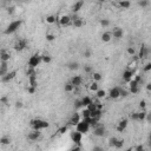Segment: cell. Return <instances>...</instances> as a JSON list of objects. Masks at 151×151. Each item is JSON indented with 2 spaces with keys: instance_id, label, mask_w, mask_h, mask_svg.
<instances>
[{
  "instance_id": "6da1fadb",
  "label": "cell",
  "mask_w": 151,
  "mask_h": 151,
  "mask_svg": "<svg viewBox=\"0 0 151 151\" xmlns=\"http://www.w3.org/2000/svg\"><path fill=\"white\" fill-rule=\"evenodd\" d=\"M49 122L47 121H44V119H40V118H34L31 121V128H32L33 130H45L49 128Z\"/></svg>"
},
{
  "instance_id": "7a4b0ae2",
  "label": "cell",
  "mask_w": 151,
  "mask_h": 151,
  "mask_svg": "<svg viewBox=\"0 0 151 151\" xmlns=\"http://www.w3.org/2000/svg\"><path fill=\"white\" fill-rule=\"evenodd\" d=\"M21 25H22V21H21L20 19H19V20H13V21H11V22L9 24V26L5 28L4 33H5L6 36L13 34V33H15V32H17V31L20 28Z\"/></svg>"
},
{
  "instance_id": "3957f363",
  "label": "cell",
  "mask_w": 151,
  "mask_h": 151,
  "mask_svg": "<svg viewBox=\"0 0 151 151\" xmlns=\"http://www.w3.org/2000/svg\"><path fill=\"white\" fill-rule=\"evenodd\" d=\"M76 130L77 131H79L80 133H87L89 132V130H90V128H91V125H90V123H89V121H87V119H83V121H79L76 125Z\"/></svg>"
},
{
  "instance_id": "277c9868",
  "label": "cell",
  "mask_w": 151,
  "mask_h": 151,
  "mask_svg": "<svg viewBox=\"0 0 151 151\" xmlns=\"http://www.w3.org/2000/svg\"><path fill=\"white\" fill-rule=\"evenodd\" d=\"M40 63H43V61H42V55L37 53V54H33L32 57L28 59L27 65H28V67L36 69V67H38L39 65H40Z\"/></svg>"
},
{
  "instance_id": "5b68a950",
  "label": "cell",
  "mask_w": 151,
  "mask_h": 151,
  "mask_svg": "<svg viewBox=\"0 0 151 151\" xmlns=\"http://www.w3.org/2000/svg\"><path fill=\"white\" fill-rule=\"evenodd\" d=\"M106 133V129L104 125H99L98 123L93 126V135L97 137H104Z\"/></svg>"
},
{
  "instance_id": "8992f818",
  "label": "cell",
  "mask_w": 151,
  "mask_h": 151,
  "mask_svg": "<svg viewBox=\"0 0 151 151\" xmlns=\"http://www.w3.org/2000/svg\"><path fill=\"white\" fill-rule=\"evenodd\" d=\"M27 47V40L26 39H19V40L15 43V45H14V50L15 51H24Z\"/></svg>"
},
{
  "instance_id": "52a82bcc",
  "label": "cell",
  "mask_w": 151,
  "mask_h": 151,
  "mask_svg": "<svg viewBox=\"0 0 151 151\" xmlns=\"http://www.w3.org/2000/svg\"><path fill=\"white\" fill-rule=\"evenodd\" d=\"M129 84H130V92H131L132 94H136V93L139 92V83H138V82H136V80H135V79L132 78L131 80L129 82Z\"/></svg>"
},
{
  "instance_id": "ba28073f",
  "label": "cell",
  "mask_w": 151,
  "mask_h": 151,
  "mask_svg": "<svg viewBox=\"0 0 151 151\" xmlns=\"http://www.w3.org/2000/svg\"><path fill=\"white\" fill-rule=\"evenodd\" d=\"M71 139H72V142H75L76 144H79V143L82 142L83 139V133H80L79 131H72L71 132Z\"/></svg>"
},
{
  "instance_id": "9c48e42d",
  "label": "cell",
  "mask_w": 151,
  "mask_h": 151,
  "mask_svg": "<svg viewBox=\"0 0 151 151\" xmlns=\"http://www.w3.org/2000/svg\"><path fill=\"white\" fill-rule=\"evenodd\" d=\"M15 76H17V71H11V72H7L4 77H1V80L4 83H9V82L13 80L15 78Z\"/></svg>"
},
{
  "instance_id": "30bf717a",
  "label": "cell",
  "mask_w": 151,
  "mask_h": 151,
  "mask_svg": "<svg viewBox=\"0 0 151 151\" xmlns=\"http://www.w3.org/2000/svg\"><path fill=\"white\" fill-rule=\"evenodd\" d=\"M111 36H112L113 38H116V39H121V38H123V36H124V31H123V28H121V27H115L113 31L111 32Z\"/></svg>"
},
{
  "instance_id": "8fae6325",
  "label": "cell",
  "mask_w": 151,
  "mask_h": 151,
  "mask_svg": "<svg viewBox=\"0 0 151 151\" xmlns=\"http://www.w3.org/2000/svg\"><path fill=\"white\" fill-rule=\"evenodd\" d=\"M70 83L72 84V85L75 86V89H76V87H78V86H80V85H82V83H83V78H82V76H73L72 78H71Z\"/></svg>"
},
{
  "instance_id": "7c38bea8",
  "label": "cell",
  "mask_w": 151,
  "mask_h": 151,
  "mask_svg": "<svg viewBox=\"0 0 151 151\" xmlns=\"http://www.w3.org/2000/svg\"><path fill=\"white\" fill-rule=\"evenodd\" d=\"M109 97L111 99H117L121 97V93H119V87H112L110 91H109Z\"/></svg>"
},
{
  "instance_id": "4fadbf2b",
  "label": "cell",
  "mask_w": 151,
  "mask_h": 151,
  "mask_svg": "<svg viewBox=\"0 0 151 151\" xmlns=\"http://www.w3.org/2000/svg\"><path fill=\"white\" fill-rule=\"evenodd\" d=\"M40 136H42V132L39 131V130H33L32 132H30L28 133V136H27V138L30 139V140H38L39 138H40Z\"/></svg>"
},
{
  "instance_id": "5bb4252c",
  "label": "cell",
  "mask_w": 151,
  "mask_h": 151,
  "mask_svg": "<svg viewBox=\"0 0 151 151\" xmlns=\"http://www.w3.org/2000/svg\"><path fill=\"white\" fill-rule=\"evenodd\" d=\"M9 72V61H1L0 64V77H4Z\"/></svg>"
},
{
  "instance_id": "9a60e30c",
  "label": "cell",
  "mask_w": 151,
  "mask_h": 151,
  "mask_svg": "<svg viewBox=\"0 0 151 151\" xmlns=\"http://www.w3.org/2000/svg\"><path fill=\"white\" fill-rule=\"evenodd\" d=\"M128 124H129L128 119H123V121H121V122L118 123V125H117V131L118 132H123L126 128H128Z\"/></svg>"
},
{
  "instance_id": "2e32d148",
  "label": "cell",
  "mask_w": 151,
  "mask_h": 151,
  "mask_svg": "<svg viewBox=\"0 0 151 151\" xmlns=\"http://www.w3.org/2000/svg\"><path fill=\"white\" fill-rule=\"evenodd\" d=\"M132 78H133V71L132 70H129L128 69V70H125L124 72H123V79H124L125 82L129 83Z\"/></svg>"
},
{
  "instance_id": "e0dca14e",
  "label": "cell",
  "mask_w": 151,
  "mask_h": 151,
  "mask_svg": "<svg viewBox=\"0 0 151 151\" xmlns=\"http://www.w3.org/2000/svg\"><path fill=\"white\" fill-rule=\"evenodd\" d=\"M11 59V54L10 52H7L6 50L0 51V61H9Z\"/></svg>"
},
{
  "instance_id": "ac0fdd59",
  "label": "cell",
  "mask_w": 151,
  "mask_h": 151,
  "mask_svg": "<svg viewBox=\"0 0 151 151\" xmlns=\"http://www.w3.org/2000/svg\"><path fill=\"white\" fill-rule=\"evenodd\" d=\"M70 22H71L70 15H61L59 19V24L61 26H67V25H70Z\"/></svg>"
},
{
  "instance_id": "d6986e66",
  "label": "cell",
  "mask_w": 151,
  "mask_h": 151,
  "mask_svg": "<svg viewBox=\"0 0 151 151\" xmlns=\"http://www.w3.org/2000/svg\"><path fill=\"white\" fill-rule=\"evenodd\" d=\"M84 6V1L83 0H79V1H77L75 5H73V7H72V12L73 13H78L79 11L82 10V7Z\"/></svg>"
},
{
  "instance_id": "ffe728a7",
  "label": "cell",
  "mask_w": 151,
  "mask_h": 151,
  "mask_svg": "<svg viewBox=\"0 0 151 151\" xmlns=\"http://www.w3.org/2000/svg\"><path fill=\"white\" fill-rule=\"evenodd\" d=\"M67 69L71 70V71H77L79 69V63L78 61H70L67 63Z\"/></svg>"
},
{
  "instance_id": "44dd1931",
  "label": "cell",
  "mask_w": 151,
  "mask_h": 151,
  "mask_svg": "<svg viewBox=\"0 0 151 151\" xmlns=\"http://www.w3.org/2000/svg\"><path fill=\"white\" fill-rule=\"evenodd\" d=\"M79 121H80V116H79V113H73V116L71 117V119H70V123L72 124V125H76Z\"/></svg>"
},
{
  "instance_id": "7402d4cb",
  "label": "cell",
  "mask_w": 151,
  "mask_h": 151,
  "mask_svg": "<svg viewBox=\"0 0 151 151\" xmlns=\"http://www.w3.org/2000/svg\"><path fill=\"white\" fill-rule=\"evenodd\" d=\"M111 38H112V36H111V32H104L102 34V40L104 43H109L111 40Z\"/></svg>"
},
{
  "instance_id": "603a6c76",
  "label": "cell",
  "mask_w": 151,
  "mask_h": 151,
  "mask_svg": "<svg viewBox=\"0 0 151 151\" xmlns=\"http://www.w3.org/2000/svg\"><path fill=\"white\" fill-rule=\"evenodd\" d=\"M80 102H82V105L86 107V106H89V105L91 104V103H92V99H91L90 97H87V96H86V97L82 98V99H80Z\"/></svg>"
},
{
  "instance_id": "cb8c5ba5",
  "label": "cell",
  "mask_w": 151,
  "mask_h": 151,
  "mask_svg": "<svg viewBox=\"0 0 151 151\" xmlns=\"http://www.w3.org/2000/svg\"><path fill=\"white\" fill-rule=\"evenodd\" d=\"M148 53H149V50L146 49L145 46H143L142 49H140V51H139V58L142 59V58H145L146 55H148Z\"/></svg>"
},
{
  "instance_id": "d4e9b609",
  "label": "cell",
  "mask_w": 151,
  "mask_h": 151,
  "mask_svg": "<svg viewBox=\"0 0 151 151\" xmlns=\"http://www.w3.org/2000/svg\"><path fill=\"white\" fill-rule=\"evenodd\" d=\"M83 24H84V21L82 20V18H77V19L73 20V25H75V27H77V28L82 27V26H83Z\"/></svg>"
},
{
  "instance_id": "484cf974",
  "label": "cell",
  "mask_w": 151,
  "mask_h": 151,
  "mask_svg": "<svg viewBox=\"0 0 151 151\" xmlns=\"http://www.w3.org/2000/svg\"><path fill=\"white\" fill-rule=\"evenodd\" d=\"M146 112L145 111H142V112H137V121H139V122H142V121H144L145 119V117H146Z\"/></svg>"
},
{
  "instance_id": "4316f807",
  "label": "cell",
  "mask_w": 151,
  "mask_h": 151,
  "mask_svg": "<svg viewBox=\"0 0 151 151\" xmlns=\"http://www.w3.org/2000/svg\"><path fill=\"white\" fill-rule=\"evenodd\" d=\"M96 93H97V97H98L99 99L106 97V91H105V90H99V89H98V90L96 91Z\"/></svg>"
},
{
  "instance_id": "83f0119b",
  "label": "cell",
  "mask_w": 151,
  "mask_h": 151,
  "mask_svg": "<svg viewBox=\"0 0 151 151\" xmlns=\"http://www.w3.org/2000/svg\"><path fill=\"white\" fill-rule=\"evenodd\" d=\"M130 5H131V4H130L129 0H123V1L119 3V6H121L122 9H129Z\"/></svg>"
},
{
  "instance_id": "f1b7e54d",
  "label": "cell",
  "mask_w": 151,
  "mask_h": 151,
  "mask_svg": "<svg viewBox=\"0 0 151 151\" xmlns=\"http://www.w3.org/2000/svg\"><path fill=\"white\" fill-rule=\"evenodd\" d=\"M64 90H65L66 92H72V91L75 90V86L71 84V83H66L65 86H64Z\"/></svg>"
},
{
  "instance_id": "f546056e",
  "label": "cell",
  "mask_w": 151,
  "mask_h": 151,
  "mask_svg": "<svg viewBox=\"0 0 151 151\" xmlns=\"http://www.w3.org/2000/svg\"><path fill=\"white\" fill-rule=\"evenodd\" d=\"M92 78H93V80H94V82H97V83H98V82L102 80V75H100L99 72H93V73H92Z\"/></svg>"
},
{
  "instance_id": "4dcf8cb0",
  "label": "cell",
  "mask_w": 151,
  "mask_h": 151,
  "mask_svg": "<svg viewBox=\"0 0 151 151\" xmlns=\"http://www.w3.org/2000/svg\"><path fill=\"white\" fill-rule=\"evenodd\" d=\"M46 21L49 24H54L55 21H57V17L55 15H47L46 17Z\"/></svg>"
},
{
  "instance_id": "1f68e13d",
  "label": "cell",
  "mask_w": 151,
  "mask_h": 151,
  "mask_svg": "<svg viewBox=\"0 0 151 151\" xmlns=\"http://www.w3.org/2000/svg\"><path fill=\"white\" fill-rule=\"evenodd\" d=\"M0 143H1V144H4V145H7V144H10V143H11V138L5 136L3 138H0Z\"/></svg>"
},
{
  "instance_id": "d6a6232c",
  "label": "cell",
  "mask_w": 151,
  "mask_h": 151,
  "mask_svg": "<svg viewBox=\"0 0 151 151\" xmlns=\"http://www.w3.org/2000/svg\"><path fill=\"white\" fill-rule=\"evenodd\" d=\"M138 5L142 7V9H146V7L149 6V0H139Z\"/></svg>"
},
{
  "instance_id": "836d02e7",
  "label": "cell",
  "mask_w": 151,
  "mask_h": 151,
  "mask_svg": "<svg viewBox=\"0 0 151 151\" xmlns=\"http://www.w3.org/2000/svg\"><path fill=\"white\" fill-rule=\"evenodd\" d=\"M51 60H52V58L50 57V55H42V61L43 63H45V64H49V63H51Z\"/></svg>"
},
{
  "instance_id": "e575fe53",
  "label": "cell",
  "mask_w": 151,
  "mask_h": 151,
  "mask_svg": "<svg viewBox=\"0 0 151 151\" xmlns=\"http://www.w3.org/2000/svg\"><path fill=\"white\" fill-rule=\"evenodd\" d=\"M82 113H83V117H84L85 119H86V118H89V117H91V111H90L89 109H87V107H86L85 110H83V112H82Z\"/></svg>"
},
{
  "instance_id": "d590c367",
  "label": "cell",
  "mask_w": 151,
  "mask_h": 151,
  "mask_svg": "<svg viewBox=\"0 0 151 151\" xmlns=\"http://www.w3.org/2000/svg\"><path fill=\"white\" fill-rule=\"evenodd\" d=\"M98 89H99V86H98V83H97V82H93V83L90 85V90H91V91H94V92H96Z\"/></svg>"
},
{
  "instance_id": "8d00e7d4",
  "label": "cell",
  "mask_w": 151,
  "mask_h": 151,
  "mask_svg": "<svg viewBox=\"0 0 151 151\" xmlns=\"http://www.w3.org/2000/svg\"><path fill=\"white\" fill-rule=\"evenodd\" d=\"M100 25H102L103 27H107V26L110 25V20H109V19H102V20H100Z\"/></svg>"
},
{
  "instance_id": "74e56055",
  "label": "cell",
  "mask_w": 151,
  "mask_h": 151,
  "mask_svg": "<svg viewBox=\"0 0 151 151\" xmlns=\"http://www.w3.org/2000/svg\"><path fill=\"white\" fill-rule=\"evenodd\" d=\"M123 144H124V140H123V139H117L115 148H116V149H121V148L123 146Z\"/></svg>"
},
{
  "instance_id": "f35d334b",
  "label": "cell",
  "mask_w": 151,
  "mask_h": 151,
  "mask_svg": "<svg viewBox=\"0 0 151 151\" xmlns=\"http://www.w3.org/2000/svg\"><path fill=\"white\" fill-rule=\"evenodd\" d=\"M117 139H118V138H116V137H111V138L109 139V145H110V146H113V148H115Z\"/></svg>"
},
{
  "instance_id": "ab89813d",
  "label": "cell",
  "mask_w": 151,
  "mask_h": 151,
  "mask_svg": "<svg viewBox=\"0 0 151 151\" xmlns=\"http://www.w3.org/2000/svg\"><path fill=\"white\" fill-rule=\"evenodd\" d=\"M119 93H121V97H128V96H129V92L126 91V90L119 89Z\"/></svg>"
},
{
  "instance_id": "60d3db41",
  "label": "cell",
  "mask_w": 151,
  "mask_h": 151,
  "mask_svg": "<svg viewBox=\"0 0 151 151\" xmlns=\"http://www.w3.org/2000/svg\"><path fill=\"white\" fill-rule=\"evenodd\" d=\"M46 39H47V42H53L55 39V37L53 34H51V33H47L46 34Z\"/></svg>"
},
{
  "instance_id": "b9f144b4",
  "label": "cell",
  "mask_w": 151,
  "mask_h": 151,
  "mask_svg": "<svg viewBox=\"0 0 151 151\" xmlns=\"http://www.w3.org/2000/svg\"><path fill=\"white\" fill-rule=\"evenodd\" d=\"M83 55H84L85 58H91V55H92V52H91L90 50H85V51H84V54H83Z\"/></svg>"
},
{
  "instance_id": "7bdbcfd3",
  "label": "cell",
  "mask_w": 151,
  "mask_h": 151,
  "mask_svg": "<svg viewBox=\"0 0 151 151\" xmlns=\"http://www.w3.org/2000/svg\"><path fill=\"white\" fill-rule=\"evenodd\" d=\"M36 90H37V87L36 86H28V89H27V91H28V93H31V94H33L34 92H36Z\"/></svg>"
},
{
  "instance_id": "ee69618b",
  "label": "cell",
  "mask_w": 151,
  "mask_h": 151,
  "mask_svg": "<svg viewBox=\"0 0 151 151\" xmlns=\"http://www.w3.org/2000/svg\"><path fill=\"white\" fill-rule=\"evenodd\" d=\"M84 71H85L86 73H90V72H92V67L90 65H85L84 66Z\"/></svg>"
},
{
  "instance_id": "f6af8a7d",
  "label": "cell",
  "mask_w": 151,
  "mask_h": 151,
  "mask_svg": "<svg viewBox=\"0 0 151 151\" xmlns=\"http://www.w3.org/2000/svg\"><path fill=\"white\" fill-rule=\"evenodd\" d=\"M14 11H15V7L14 6H11V7H9V9H7V13H9V14H13Z\"/></svg>"
},
{
  "instance_id": "bcb514c9",
  "label": "cell",
  "mask_w": 151,
  "mask_h": 151,
  "mask_svg": "<svg viewBox=\"0 0 151 151\" xmlns=\"http://www.w3.org/2000/svg\"><path fill=\"white\" fill-rule=\"evenodd\" d=\"M128 53H129L130 55H133L135 53H136V51H135L133 47H128Z\"/></svg>"
},
{
  "instance_id": "7dc6e473",
  "label": "cell",
  "mask_w": 151,
  "mask_h": 151,
  "mask_svg": "<svg viewBox=\"0 0 151 151\" xmlns=\"http://www.w3.org/2000/svg\"><path fill=\"white\" fill-rule=\"evenodd\" d=\"M150 70H151V63H148V64L144 66V71L145 72H149Z\"/></svg>"
},
{
  "instance_id": "c3c4849f",
  "label": "cell",
  "mask_w": 151,
  "mask_h": 151,
  "mask_svg": "<svg viewBox=\"0 0 151 151\" xmlns=\"http://www.w3.org/2000/svg\"><path fill=\"white\" fill-rule=\"evenodd\" d=\"M15 107L21 109V107H22V103H21V102H17V103H15Z\"/></svg>"
},
{
  "instance_id": "681fc988",
  "label": "cell",
  "mask_w": 151,
  "mask_h": 151,
  "mask_svg": "<svg viewBox=\"0 0 151 151\" xmlns=\"http://www.w3.org/2000/svg\"><path fill=\"white\" fill-rule=\"evenodd\" d=\"M80 106H83V105H82V102H80V100H77V102H76V107H80Z\"/></svg>"
},
{
  "instance_id": "f907efd6",
  "label": "cell",
  "mask_w": 151,
  "mask_h": 151,
  "mask_svg": "<svg viewBox=\"0 0 151 151\" xmlns=\"http://www.w3.org/2000/svg\"><path fill=\"white\" fill-rule=\"evenodd\" d=\"M140 107H143V109L145 107V102H144V100H143V102H140Z\"/></svg>"
},
{
  "instance_id": "816d5d0a",
  "label": "cell",
  "mask_w": 151,
  "mask_h": 151,
  "mask_svg": "<svg viewBox=\"0 0 151 151\" xmlns=\"http://www.w3.org/2000/svg\"><path fill=\"white\" fill-rule=\"evenodd\" d=\"M93 150H103V149L99 148V146H96V148H93Z\"/></svg>"
},
{
  "instance_id": "f5cc1de1",
  "label": "cell",
  "mask_w": 151,
  "mask_h": 151,
  "mask_svg": "<svg viewBox=\"0 0 151 151\" xmlns=\"http://www.w3.org/2000/svg\"><path fill=\"white\" fill-rule=\"evenodd\" d=\"M136 150H138V151H139V150H143V146H137Z\"/></svg>"
},
{
  "instance_id": "db71d44e",
  "label": "cell",
  "mask_w": 151,
  "mask_h": 151,
  "mask_svg": "<svg viewBox=\"0 0 151 151\" xmlns=\"http://www.w3.org/2000/svg\"><path fill=\"white\" fill-rule=\"evenodd\" d=\"M100 3H104V1H107V0H99Z\"/></svg>"
}]
</instances>
